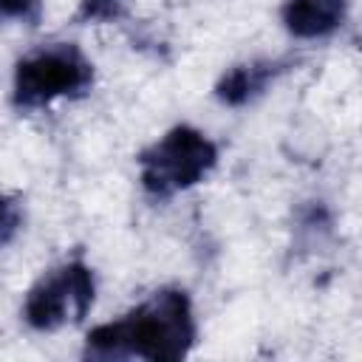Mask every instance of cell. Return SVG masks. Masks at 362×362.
<instances>
[{"label":"cell","mask_w":362,"mask_h":362,"mask_svg":"<svg viewBox=\"0 0 362 362\" xmlns=\"http://www.w3.org/2000/svg\"><path fill=\"white\" fill-rule=\"evenodd\" d=\"M198 337L192 300L178 286H164L127 314L102 322L85 337L88 359H184Z\"/></svg>","instance_id":"cell-1"},{"label":"cell","mask_w":362,"mask_h":362,"mask_svg":"<svg viewBox=\"0 0 362 362\" xmlns=\"http://www.w3.org/2000/svg\"><path fill=\"white\" fill-rule=\"evenodd\" d=\"M96 79L90 57L76 42H51L23 54L11 76V105L40 110L57 99H82Z\"/></svg>","instance_id":"cell-2"},{"label":"cell","mask_w":362,"mask_h":362,"mask_svg":"<svg viewBox=\"0 0 362 362\" xmlns=\"http://www.w3.org/2000/svg\"><path fill=\"white\" fill-rule=\"evenodd\" d=\"M139 184L153 201L201 184L218 164V144L192 124H175L139 153Z\"/></svg>","instance_id":"cell-3"},{"label":"cell","mask_w":362,"mask_h":362,"mask_svg":"<svg viewBox=\"0 0 362 362\" xmlns=\"http://www.w3.org/2000/svg\"><path fill=\"white\" fill-rule=\"evenodd\" d=\"M96 300V274L82 257L48 269L25 294L23 320L34 331H59L88 317Z\"/></svg>","instance_id":"cell-4"},{"label":"cell","mask_w":362,"mask_h":362,"mask_svg":"<svg viewBox=\"0 0 362 362\" xmlns=\"http://www.w3.org/2000/svg\"><path fill=\"white\" fill-rule=\"evenodd\" d=\"M297 65L294 57H274V59H249L223 71L215 82V99L226 107H243L260 99L283 74Z\"/></svg>","instance_id":"cell-5"},{"label":"cell","mask_w":362,"mask_h":362,"mask_svg":"<svg viewBox=\"0 0 362 362\" xmlns=\"http://www.w3.org/2000/svg\"><path fill=\"white\" fill-rule=\"evenodd\" d=\"M348 17V0H283L280 20L297 40H325Z\"/></svg>","instance_id":"cell-6"},{"label":"cell","mask_w":362,"mask_h":362,"mask_svg":"<svg viewBox=\"0 0 362 362\" xmlns=\"http://www.w3.org/2000/svg\"><path fill=\"white\" fill-rule=\"evenodd\" d=\"M130 8V0H79L71 23L76 25H102V23H119Z\"/></svg>","instance_id":"cell-7"},{"label":"cell","mask_w":362,"mask_h":362,"mask_svg":"<svg viewBox=\"0 0 362 362\" xmlns=\"http://www.w3.org/2000/svg\"><path fill=\"white\" fill-rule=\"evenodd\" d=\"M23 229V204L17 195L0 189V249L8 246Z\"/></svg>","instance_id":"cell-8"},{"label":"cell","mask_w":362,"mask_h":362,"mask_svg":"<svg viewBox=\"0 0 362 362\" xmlns=\"http://www.w3.org/2000/svg\"><path fill=\"white\" fill-rule=\"evenodd\" d=\"M42 0H0V23H23L40 25Z\"/></svg>","instance_id":"cell-9"}]
</instances>
